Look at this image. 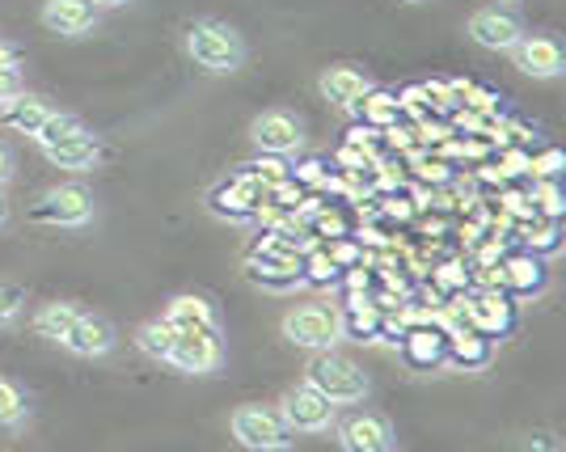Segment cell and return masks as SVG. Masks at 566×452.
I'll return each instance as SVG.
<instances>
[{
  "label": "cell",
  "mask_w": 566,
  "mask_h": 452,
  "mask_svg": "<svg viewBox=\"0 0 566 452\" xmlns=\"http://www.w3.org/2000/svg\"><path fill=\"white\" fill-rule=\"evenodd\" d=\"M287 178H301V182H322V161H305L301 174H287Z\"/></svg>",
  "instance_id": "cell-34"
},
{
  "label": "cell",
  "mask_w": 566,
  "mask_h": 452,
  "mask_svg": "<svg viewBox=\"0 0 566 452\" xmlns=\"http://www.w3.org/2000/svg\"><path fill=\"white\" fill-rule=\"evenodd\" d=\"M503 280L516 287L520 296H528V292H542L545 287V266H542V259L528 250V254H516V259L503 266Z\"/></svg>",
  "instance_id": "cell-25"
},
{
  "label": "cell",
  "mask_w": 566,
  "mask_h": 452,
  "mask_svg": "<svg viewBox=\"0 0 566 452\" xmlns=\"http://www.w3.org/2000/svg\"><path fill=\"white\" fill-rule=\"evenodd\" d=\"M9 178H13V153H9L4 144H0V187H4Z\"/></svg>",
  "instance_id": "cell-35"
},
{
  "label": "cell",
  "mask_w": 566,
  "mask_h": 452,
  "mask_svg": "<svg viewBox=\"0 0 566 452\" xmlns=\"http://www.w3.org/2000/svg\"><path fill=\"white\" fill-rule=\"evenodd\" d=\"M533 212H542L545 220H558V212H563V195H558L554 182H542V187L533 191Z\"/></svg>",
  "instance_id": "cell-31"
},
{
  "label": "cell",
  "mask_w": 566,
  "mask_h": 452,
  "mask_svg": "<svg viewBox=\"0 0 566 452\" xmlns=\"http://www.w3.org/2000/svg\"><path fill=\"white\" fill-rule=\"evenodd\" d=\"M410 4H415V0H410Z\"/></svg>",
  "instance_id": "cell-39"
},
{
  "label": "cell",
  "mask_w": 566,
  "mask_h": 452,
  "mask_svg": "<svg viewBox=\"0 0 566 452\" xmlns=\"http://www.w3.org/2000/svg\"><path fill=\"white\" fill-rule=\"evenodd\" d=\"M25 419V393L0 377V428H18Z\"/></svg>",
  "instance_id": "cell-28"
},
{
  "label": "cell",
  "mask_w": 566,
  "mask_h": 452,
  "mask_svg": "<svg viewBox=\"0 0 566 452\" xmlns=\"http://www.w3.org/2000/svg\"><path fill=\"white\" fill-rule=\"evenodd\" d=\"M512 55H516V69L528 72V76H537V81H549V76H558L563 72V48L554 43V39H520L516 48H512Z\"/></svg>",
  "instance_id": "cell-16"
},
{
  "label": "cell",
  "mask_w": 566,
  "mask_h": 452,
  "mask_svg": "<svg viewBox=\"0 0 566 452\" xmlns=\"http://www.w3.org/2000/svg\"><path fill=\"white\" fill-rule=\"evenodd\" d=\"M280 414L292 435H296V431H301V435H313V431H326L334 423V402L322 389H313V385L305 381L283 393Z\"/></svg>",
  "instance_id": "cell-6"
},
{
  "label": "cell",
  "mask_w": 566,
  "mask_h": 452,
  "mask_svg": "<svg viewBox=\"0 0 566 452\" xmlns=\"http://www.w3.org/2000/svg\"><path fill=\"white\" fill-rule=\"evenodd\" d=\"M4 224H9V199L0 195V229H4Z\"/></svg>",
  "instance_id": "cell-38"
},
{
  "label": "cell",
  "mask_w": 566,
  "mask_h": 452,
  "mask_svg": "<svg viewBox=\"0 0 566 452\" xmlns=\"http://www.w3.org/2000/svg\"><path fill=\"white\" fill-rule=\"evenodd\" d=\"M97 22V9L90 0H48L43 4V25L60 39H81Z\"/></svg>",
  "instance_id": "cell-14"
},
{
  "label": "cell",
  "mask_w": 566,
  "mask_h": 452,
  "mask_svg": "<svg viewBox=\"0 0 566 452\" xmlns=\"http://www.w3.org/2000/svg\"><path fill=\"white\" fill-rule=\"evenodd\" d=\"M563 153H558V148H549V153H545V157H537V161H528V169H533V174H537V178H554V174H558V169H563Z\"/></svg>",
  "instance_id": "cell-32"
},
{
  "label": "cell",
  "mask_w": 566,
  "mask_h": 452,
  "mask_svg": "<svg viewBox=\"0 0 566 452\" xmlns=\"http://www.w3.org/2000/svg\"><path fill=\"white\" fill-rule=\"evenodd\" d=\"M166 322L174 330H220L212 301H208V296H195V292H182V296L169 301Z\"/></svg>",
  "instance_id": "cell-20"
},
{
  "label": "cell",
  "mask_w": 566,
  "mask_h": 452,
  "mask_svg": "<svg viewBox=\"0 0 566 452\" xmlns=\"http://www.w3.org/2000/svg\"><path fill=\"white\" fill-rule=\"evenodd\" d=\"M338 317H343V334H352L355 343H373V338L385 334V313L377 305H368V301H359V296Z\"/></svg>",
  "instance_id": "cell-22"
},
{
  "label": "cell",
  "mask_w": 566,
  "mask_h": 452,
  "mask_svg": "<svg viewBox=\"0 0 566 452\" xmlns=\"http://www.w3.org/2000/svg\"><path fill=\"white\" fill-rule=\"evenodd\" d=\"M338 444L347 452H394V428L380 419V414H368V410H359V414H347L343 423H338Z\"/></svg>",
  "instance_id": "cell-8"
},
{
  "label": "cell",
  "mask_w": 566,
  "mask_h": 452,
  "mask_svg": "<svg viewBox=\"0 0 566 452\" xmlns=\"http://www.w3.org/2000/svg\"><path fill=\"white\" fill-rule=\"evenodd\" d=\"M233 435L241 449L250 452H283L292 449V431L283 423L280 410L259 402H245L233 410Z\"/></svg>",
  "instance_id": "cell-3"
},
{
  "label": "cell",
  "mask_w": 566,
  "mask_h": 452,
  "mask_svg": "<svg viewBox=\"0 0 566 452\" xmlns=\"http://www.w3.org/2000/svg\"><path fill=\"white\" fill-rule=\"evenodd\" d=\"M76 317H81V309H76L72 301H51V305H43V309L34 313V322H30V326H34L39 338L60 343V338L72 330V322H76Z\"/></svg>",
  "instance_id": "cell-23"
},
{
  "label": "cell",
  "mask_w": 566,
  "mask_h": 452,
  "mask_svg": "<svg viewBox=\"0 0 566 452\" xmlns=\"http://www.w3.org/2000/svg\"><path fill=\"white\" fill-rule=\"evenodd\" d=\"M338 262L331 259V250H308V254H301V280H308V284H334L338 280Z\"/></svg>",
  "instance_id": "cell-27"
},
{
  "label": "cell",
  "mask_w": 566,
  "mask_h": 452,
  "mask_svg": "<svg viewBox=\"0 0 566 452\" xmlns=\"http://www.w3.org/2000/svg\"><path fill=\"white\" fill-rule=\"evenodd\" d=\"M81 127H85V123L76 119V115H55V111H51V119L39 127V136H34V140H39V148H48V144H55V140H69V136H76Z\"/></svg>",
  "instance_id": "cell-29"
},
{
  "label": "cell",
  "mask_w": 566,
  "mask_h": 452,
  "mask_svg": "<svg viewBox=\"0 0 566 452\" xmlns=\"http://www.w3.org/2000/svg\"><path fill=\"white\" fill-rule=\"evenodd\" d=\"M220 359H224L220 330H178L166 364H174L178 372H190V377H208V372L220 368Z\"/></svg>",
  "instance_id": "cell-7"
},
{
  "label": "cell",
  "mask_w": 566,
  "mask_h": 452,
  "mask_svg": "<svg viewBox=\"0 0 566 452\" xmlns=\"http://www.w3.org/2000/svg\"><path fill=\"white\" fill-rule=\"evenodd\" d=\"M473 330H482L486 338H495L512 326V301L507 296H499L495 287H486V292H478L470 301V309H465Z\"/></svg>",
  "instance_id": "cell-18"
},
{
  "label": "cell",
  "mask_w": 566,
  "mask_h": 452,
  "mask_svg": "<svg viewBox=\"0 0 566 452\" xmlns=\"http://www.w3.org/2000/svg\"><path fill=\"white\" fill-rule=\"evenodd\" d=\"M43 153H48L51 166L72 169V174H85V169H94L97 161H102V144H97V136L90 132V127H81V132L69 136V140L48 144Z\"/></svg>",
  "instance_id": "cell-15"
},
{
  "label": "cell",
  "mask_w": 566,
  "mask_h": 452,
  "mask_svg": "<svg viewBox=\"0 0 566 452\" xmlns=\"http://www.w3.org/2000/svg\"><path fill=\"white\" fill-rule=\"evenodd\" d=\"M187 55L203 72L224 76V72H237L245 64V43H241V34H237L233 25L203 18V22L187 25Z\"/></svg>",
  "instance_id": "cell-1"
},
{
  "label": "cell",
  "mask_w": 566,
  "mask_h": 452,
  "mask_svg": "<svg viewBox=\"0 0 566 452\" xmlns=\"http://www.w3.org/2000/svg\"><path fill=\"white\" fill-rule=\"evenodd\" d=\"M262 191L250 174H241V178H229V182H220L208 199V208L216 216H229V220H254L262 212Z\"/></svg>",
  "instance_id": "cell-9"
},
{
  "label": "cell",
  "mask_w": 566,
  "mask_h": 452,
  "mask_svg": "<svg viewBox=\"0 0 566 452\" xmlns=\"http://www.w3.org/2000/svg\"><path fill=\"white\" fill-rule=\"evenodd\" d=\"M250 140L259 144V153H266V157H287V153L301 148L305 136H301V123L292 119L287 111H266L250 127Z\"/></svg>",
  "instance_id": "cell-10"
},
{
  "label": "cell",
  "mask_w": 566,
  "mask_h": 452,
  "mask_svg": "<svg viewBox=\"0 0 566 452\" xmlns=\"http://www.w3.org/2000/svg\"><path fill=\"white\" fill-rule=\"evenodd\" d=\"M401 356L415 368H440L449 359V330H431V326H419V330L401 334Z\"/></svg>",
  "instance_id": "cell-17"
},
{
  "label": "cell",
  "mask_w": 566,
  "mask_h": 452,
  "mask_svg": "<svg viewBox=\"0 0 566 452\" xmlns=\"http://www.w3.org/2000/svg\"><path fill=\"white\" fill-rule=\"evenodd\" d=\"M495 356V338H486L482 330H461V334H449V359L452 368H486Z\"/></svg>",
  "instance_id": "cell-21"
},
{
  "label": "cell",
  "mask_w": 566,
  "mask_h": 452,
  "mask_svg": "<svg viewBox=\"0 0 566 452\" xmlns=\"http://www.w3.org/2000/svg\"><path fill=\"white\" fill-rule=\"evenodd\" d=\"M25 309V292L18 284H0V326L18 322Z\"/></svg>",
  "instance_id": "cell-30"
},
{
  "label": "cell",
  "mask_w": 566,
  "mask_h": 452,
  "mask_svg": "<svg viewBox=\"0 0 566 452\" xmlns=\"http://www.w3.org/2000/svg\"><path fill=\"white\" fill-rule=\"evenodd\" d=\"M528 250H542V254H554V250H558V224L549 220V224H545V229L537 233V238H528Z\"/></svg>",
  "instance_id": "cell-33"
},
{
  "label": "cell",
  "mask_w": 566,
  "mask_h": 452,
  "mask_svg": "<svg viewBox=\"0 0 566 452\" xmlns=\"http://www.w3.org/2000/svg\"><path fill=\"white\" fill-rule=\"evenodd\" d=\"M317 90L326 94V102L343 106V111H352L355 102L368 94L373 85H368V76H364L359 69H352V64H338V69H326V72H322Z\"/></svg>",
  "instance_id": "cell-19"
},
{
  "label": "cell",
  "mask_w": 566,
  "mask_h": 452,
  "mask_svg": "<svg viewBox=\"0 0 566 452\" xmlns=\"http://www.w3.org/2000/svg\"><path fill=\"white\" fill-rule=\"evenodd\" d=\"M308 385L322 389L334 406L347 402H364L368 398V377L359 372V364L338 351H317L313 364H308Z\"/></svg>",
  "instance_id": "cell-2"
},
{
  "label": "cell",
  "mask_w": 566,
  "mask_h": 452,
  "mask_svg": "<svg viewBox=\"0 0 566 452\" xmlns=\"http://www.w3.org/2000/svg\"><path fill=\"white\" fill-rule=\"evenodd\" d=\"M470 34L478 48H491V51H512L524 39V30L512 13L503 9H478L470 18Z\"/></svg>",
  "instance_id": "cell-13"
},
{
  "label": "cell",
  "mask_w": 566,
  "mask_h": 452,
  "mask_svg": "<svg viewBox=\"0 0 566 452\" xmlns=\"http://www.w3.org/2000/svg\"><path fill=\"white\" fill-rule=\"evenodd\" d=\"M352 111L364 119V127H394V123H398L401 102L394 94H385V90H368Z\"/></svg>",
  "instance_id": "cell-24"
},
{
  "label": "cell",
  "mask_w": 566,
  "mask_h": 452,
  "mask_svg": "<svg viewBox=\"0 0 566 452\" xmlns=\"http://www.w3.org/2000/svg\"><path fill=\"white\" fill-rule=\"evenodd\" d=\"M51 119V106L39 94H9L0 97V127L4 132H18V136H39V127Z\"/></svg>",
  "instance_id": "cell-12"
},
{
  "label": "cell",
  "mask_w": 566,
  "mask_h": 452,
  "mask_svg": "<svg viewBox=\"0 0 566 452\" xmlns=\"http://www.w3.org/2000/svg\"><path fill=\"white\" fill-rule=\"evenodd\" d=\"M9 72H18V55L9 48H0V76H9Z\"/></svg>",
  "instance_id": "cell-36"
},
{
  "label": "cell",
  "mask_w": 566,
  "mask_h": 452,
  "mask_svg": "<svg viewBox=\"0 0 566 452\" xmlns=\"http://www.w3.org/2000/svg\"><path fill=\"white\" fill-rule=\"evenodd\" d=\"M34 224H51V229H81L94 220V195L85 191L81 182H64L39 195V203L30 208Z\"/></svg>",
  "instance_id": "cell-4"
},
{
  "label": "cell",
  "mask_w": 566,
  "mask_h": 452,
  "mask_svg": "<svg viewBox=\"0 0 566 452\" xmlns=\"http://www.w3.org/2000/svg\"><path fill=\"white\" fill-rule=\"evenodd\" d=\"M94 9H118V4H127V0H90Z\"/></svg>",
  "instance_id": "cell-37"
},
{
  "label": "cell",
  "mask_w": 566,
  "mask_h": 452,
  "mask_svg": "<svg viewBox=\"0 0 566 452\" xmlns=\"http://www.w3.org/2000/svg\"><path fill=\"white\" fill-rule=\"evenodd\" d=\"M118 334L115 326L106 322V317H94V313H81L76 322H72V330L60 338V347H69L72 356H85V359H97L106 356V351H115Z\"/></svg>",
  "instance_id": "cell-11"
},
{
  "label": "cell",
  "mask_w": 566,
  "mask_h": 452,
  "mask_svg": "<svg viewBox=\"0 0 566 452\" xmlns=\"http://www.w3.org/2000/svg\"><path fill=\"white\" fill-rule=\"evenodd\" d=\"M283 334L305 351H331L343 338V317L334 305H301L283 317Z\"/></svg>",
  "instance_id": "cell-5"
},
{
  "label": "cell",
  "mask_w": 566,
  "mask_h": 452,
  "mask_svg": "<svg viewBox=\"0 0 566 452\" xmlns=\"http://www.w3.org/2000/svg\"><path fill=\"white\" fill-rule=\"evenodd\" d=\"M174 338H178V330L169 326L166 317H153V322H144L140 330H136V347H140L148 359H169Z\"/></svg>",
  "instance_id": "cell-26"
}]
</instances>
